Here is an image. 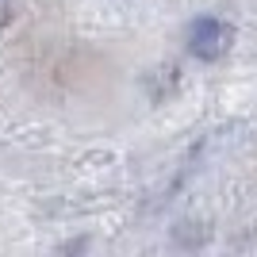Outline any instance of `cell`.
<instances>
[{
    "label": "cell",
    "instance_id": "obj_1",
    "mask_svg": "<svg viewBox=\"0 0 257 257\" xmlns=\"http://www.w3.org/2000/svg\"><path fill=\"white\" fill-rule=\"evenodd\" d=\"M234 43V27L223 20H215V16H200L192 20L188 27V50L200 58V62H219L226 50Z\"/></svg>",
    "mask_w": 257,
    "mask_h": 257
}]
</instances>
